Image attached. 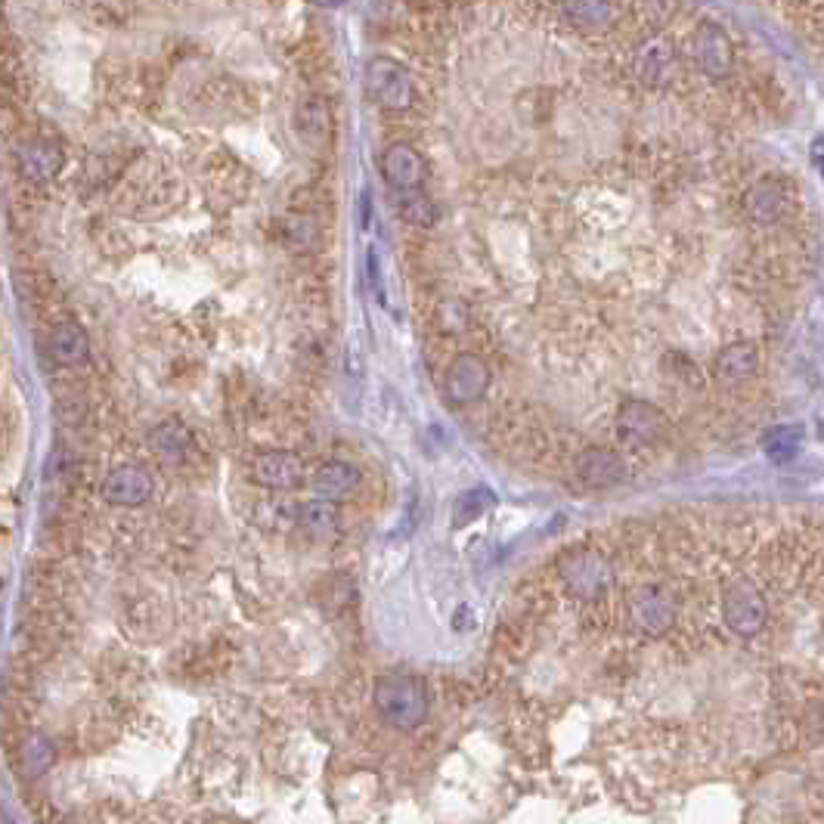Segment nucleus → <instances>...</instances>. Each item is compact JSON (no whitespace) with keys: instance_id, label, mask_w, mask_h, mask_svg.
<instances>
[{"instance_id":"nucleus-1","label":"nucleus","mask_w":824,"mask_h":824,"mask_svg":"<svg viewBox=\"0 0 824 824\" xmlns=\"http://www.w3.org/2000/svg\"><path fill=\"white\" fill-rule=\"evenodd\" d=\"M375 710L394 728H416L428 716V691L419 676L388 673L372 691Z\"/></svg>"},{"instance_id":"nucleus-2","label":"nucleus","mask_w":824,"mask_h":824,"mask_svg":"<svg viewBox=\"0 0 824 824\" xmlns=\"http://www.w3.org/2000/svg\"><path fill=\"white\" fill-rule=\"evenodd\" d=\"M363 90L369 103H375L385 112H406L416 97V87L406 72L403 62L391 56H372L363 69Z\"/></svg>"},{"instance_id":"nucleus-3","label":"nucleus","mask_w":824,"mask_h":824,"mask_svg":"<svg viewBox=\"0 0 824 824\" xmlns=\"http://www.w3.org/2000/svg\"><path fill=\"white\" fill-rule=\"evenodd\" d=\"M722 623L738 639H753L769 626V601L750 580L738 577L722 595Z\"/></svg>"},{"instance_id":"nucleus-4","label":"nucleus","mask_w":824,"mask_h":824,"mask_svg":"<svg viewBox=\"0 0 824 824\" xmlns=\"http://www.w3.org/2000/svg\"><path fill=\"white\" fill-rule=\"evenodd\" d=\"M679 608L676 598L654 583H639L629 592V620L632 626H639L645 636H667L676 626Z\"/></svg>"},{"instance_id":"nucleus-5","label":"nucleus","mask_w":824,"mask_h":824,"mask_svg":"<svg viewBox=\"0 0 824 824\" xmlns=\"http://www.w3.org/2000/svg\"><path fill=\"white\" fill-rule=\"evenodd\" d=\"M688 59L694 62L697 72H704L707 78L719 81L732 72L735 66V50L732 41H728L725 31L716 22H701L691 35H688Z\"/></svg>"},{"instance_id":"nucleus-6","label":"nucleus","mask_w":824,"mask_h":824,"mask_svg":"<svg viewBox=\"0 0 824 824\" xmlns=\"http://www.w3.org/2000/svg\"><path fill=\"white\" fill-rule=\"evenodd\" d=\"M614 428H617V437L629 447H654L663 437H667V416L648 400H626L620 403L617 409V419H614Z\"/></svg>"},{"instance_id":"nucleus-7","label":"nucleus","mask_w":824,"mask_h":824,"mask_svg":"<svg viewBox=\"0 0 824 824\" xmlns=\"http://www.w3.org/2000/svg\"><path fill=\"white\" fill-rule=\"evenodd\" d=\"M490 366L478 354H456L447 375H443V394L456 406L478 403L490 388Z\"/></svg>"},{"instance_id":"nucleus-8","label":"nucleus","mask_w":824,"mask_h":824,"mask_svg":"<svg viewBox=\"0 0 824 824\" xmlns=\"http://www.w3.org/2000/svg\"><path fill=\"white\" fill-rule=\"evenodd\" d=\"M251 478L267 490H295L304 484V462L289 450H267L251 465Z\"/></svg>"},{"instance_id":"nucleus-9","label":"nucleus","mask_w":824,"mask_h":824,"mask_svg":"<svg viewBox=\"0 0 824 824\" xmlns=\"http://www.w3.org/2000/svg\"><path fill=\"white\" fill-rule=\"evenodd\" d=\"M16 162H19V171H22L25 180L47 183L62 171L66 155H62V149L50 137H28L16 149Z\"/></svg>"},{"instance_id":"nucleus-10","label":"nucleus","mask_w":824,"mask_h":824,"mask_svg":"<svg viewBox=\"0 0 824 824\" xmlns=\"http://www.w3.org/2000/svg\"><path fill=\"white\" fill-rule=\"evenodd\" d=\"M428 165L419 155V149H412L409 143H391L382 152V177L388 180V186L400 189V193H409V189H419L425 183Z\"/></svg>"},{"instance_id":"nucleus-11","label":"nucleus","mask_w":824,"mask_h":824,"mask_svg":"<svg viewBox=\"0 0 824 824\" xmlns=\"http://www.w3.org/2000/svg\"><path fill=\"white\" fill-rule=\"evenodd\" d=\"M152 478L149 471L140 465H118L106 474L103 481V496L112 505H124V509H137V505L149 502L152 496Z\"/></svg>"},{"instance_id":"nucleus-12","label":"nucleus","mask_w":824,"mask_h":824,"mask_svg":"<svg viewBox=\"0 0 824 824\" xmlns=\"http://www.w3.org/2000/svg\"><path fill=\"white\" fill-rule=\"evenodd\" d=\"M577 478L589 490H608L626 478V462L608 447H586L577 459Z\"/></svg>"},{"instance_id":"nucleus-13","label":"nucleus","mask_w":824,"mask_h":824,"mask_svg":"<svg viewBox=\"0 0 824 824\" xmlns=\"http://www.w3.org/2000/svg\"><path fill=\"white\" fill-rule=\"evenodd\" d=\"M47 351L53 363L78 369L90 360V338L75 320H56L47 329Z\"/></svg>"},{"instance_id":"nucleus-14","label":"nucleus","mask_w":824,"mask_h":824,"mask_svg":"<svg viewBox=\"0 0 824 824\" xmlns=\"http://www.w3.org/2000/svg\"><path fill=\"white\" fill-rule=\"evenodd\" d=\"M316 499H326V502H341L351 496L357 487H360V471L351 465V462H341V459H332L326 465L316 468L313 481H310Z\"/></svg>"},{"instance_id":"nucleus-15","label":"nucleus","mask_w":824,"mask_h":824,"mask_svg":"<svg viewBox=\"0 0 824 824\" xmlns=\"http://www.w3.org/2000/svg\"><path fill=\"white\" fill-rule=\"evenodd\" d=\"M713 369H716L719 382L741 385V382H747V378H753L756 369H759V347L753 341L728 344V347H722V351L716 354Z\"/></svg>"},{"instance_id":"nucleus-16","label":"nucleus","mask_w":824,"mask_h":824,"mask_svg":"<svg viewBox=\"0 0 824 824\" xmlns=\"http://www.w3.org/2000/svg\"><path fill=\"white\" fill-rule=\"evenodd\" d=\"M149 443H152V450L158 453V459H165L168 465H183L189 456H193V450H196L193 431H189L177 419H168V422H162L158 428H152Z\"/></svg>"},{"instance_id":"nucleus-17","label":"nucleus","mask_w":824,"mask_h":824,"mask_svg":"<svg viewBox=\"0 0 824 824\" xmlns=\"http://www.w3.org/2000/svg\"><path fill=\"white\" fill-rule=\"evenodd\" d=\"M744 208L747 214L756 220V224H775V220L784 214L787 208V189L772 180V177H763V180H756L750 189H747V196H744Z\"/></svg>"},{"instance_id":"nucleus-18","label":"nucleus","mask_w":824,"mask_h":824,"mask_svg":"<svg viewBox=\"0 0 824 824\" xmlns=\"http://www.w3.org/2000/svg\"><path fill=\"white\" fill-rule=\"evenodd\" d=\"M561 16L580 31H598L611 22V0H561Z\"/></svg>"},{"instance_id":"nucleus-19","label":"nucleus","mask_w":824,"mask_h":824,"mask_svg":"<svg viewBox=\"0 0 824 824\" xmlns=\"http://www.w3.org/2000/svg\"><path fill=\"white\" fill-rule=\"evenodd\" d=\"M301 527H307L316 536H332L341 527V509L338 502H326V499H310L298 509Z\"/></svg>"},{"instance_id":"nucleus-20","label":"nucleus","mask_w":824,"mask_h":824,"mask_svg":"<svg viewBox=\"0 0 824 824\" xmlns=\"http://www.w3.org/2000/svg\"><path fill=\"white\" fill-rule=\"evenodd\" d=\"M400 214L416 227H434L440 217L437 205L422 193V189H409V193L400 196Z\"/></svg>"},{"instance_id":"nucleus-21","label":"nucleus","mask_w":824,"mask_h":824,"mask_svg":"<svg viewBox=\"0 0 824 824\" xmlns=\"http://www.w3.org/2000/svg\"><path fill=\"white\" fill-rule=\"evenodd\" d=\"M673 62H676V53L667 41H651L639 50V72L642 75H651V78H660V75H667L673 69Z\"/></svg>"},{"instance_id":"nucleus-22","label":"nucleus","mask_w":824,"mask_h":824,"mask_svg":"<svg viewBox=\"0 0 824 824\" xmlns=\"http://www.w3.org/2000/svg\"><path fill=\"white\" fill-rule=\"evenodd\" d=\"M800 440H803V431L797 425H781L766 434V450L772 459H790L797 453Z\"/></svg>"},{"instance_id":"nucleus-23","label":"nucleus","mask_w":824,"mask_h":824,"mask_svg":"<svg viewBox=\"0 0 824 824\" xmlns=\"http://www.w3.org/2000/svg\"><path fill=\"white\" fill-rule=\"evenodd\" d=\"M366 270H369V282H372V289H375L378 301H382V270H378V255H375V248L366 251Z\"/></svg>"},{"instance_id":"nucleus-24","label":"nucleus","mask_w":824,"mask_h":824,"mask_svg":"<svg viewBox=\"0 0 824 824\" xmlns=\"http://www.w3.org/2000/svg\"><path fill=\"white\" fill-rule=\"evenodd\" d=\"M360 224L369 227V196L366 193L360 196Z\"/></svg>"},{"instance_id":"nucleus-25","label":"nucleus","mask_w":824,"mask_h":824,"mask_svg":"<svg viewBox=\"0 0 824 824\" xmlns=\"http://www.w3.org/2000/svg\"><path fill=\"white\" fill-rule=\"evenodd\" d=\"M812 162H815V168L821 171V140L812 143Z\"/></svg>"}]
</instances>
